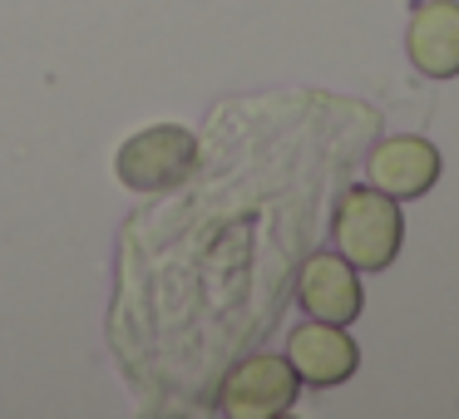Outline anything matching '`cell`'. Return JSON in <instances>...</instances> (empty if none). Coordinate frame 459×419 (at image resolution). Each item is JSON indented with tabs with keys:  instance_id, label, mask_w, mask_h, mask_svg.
Returning a JSON list of instances; mask_svg holds the SVG:
<instances>
[{
	"instance_id": "cell-1",
	"label": "cell",
	"mask_w": 459,
	"mask_h": 419,
	"mask_svg": "<svg viewBox=\"0 0 459 419\" xmlns=\"http://www.w3.org/2000/svg\"><path fill=\"white\" fill-rule=\"evenodd\" d=\"M331 237L356 271H385L405 247V212L380 188L356 183L341 192L336 212H331Z\"/></svg>"
},
{
	"instance_id": "cell-2",
	"label": "cell",
	"mask_w": 459,
	"mask_h": 419,
	"mask_svg": "<svg viewBox=\"0 0 459 419\" xmlns=\"http://www.w3.org/2000/svg\"><path fill=\"white\" fill-rule=\"evenodd\" d=\"M198 168V139L178 124H153L134 133L114 158V173L129 192H169Z\"/></svg>"
},
{
	"instance_id": "cell-3",
	"label": "cell",
	"mask_w": 459,
	"mask_h": 419,
	"mask_svg": "<svg viewBox=\"0 0 459 419\" xmlns=\"http://www.w3.org/2000/svg\"><path fill=\"white\" fill-rule=\"evenodd\" d=\"M301 399V380L287 365V355H247L228 370L218 389L222 415L232 419H281Z\"/></svg>"
},
{
	"instance_id": "cell-4",
	"label": "cell",
	"mask_w": 459,
	"mask_h": 419,
	"mask_svg": "<svg viewBox=\"0 0 459 419\" xmlns=\"http://www.w3.org/2000/svg\"><path fill=\"white\" fill-rule=\"evenodd\" d=\"M439 173H445V158H439V149L429 139H420V133L380 139L376 149H370V158H366V183L380 188L385 198H395V202L425 198V192L439 183Z\"/></svg>"
},
{
	"instance_id": "cell-5",
	"label": "cell",
	"mask_w": 459,
	"mask_h": 419,
	"mask_svg": "<svg viewBox=\"0 0 459 419\" xmlns=\"http://www.w3.org/2000/svg\"><path fill=\"white\" fill-rule=\"evenodd\" d=\"M297 301L311 321H331V326H356L366 311V286L360 271L351 267L341 252H316L301 261L297 277Z\"/></svg>"
},
{
	"instance_id": "cell-6",
	"label": "cell",
	"mask_w": 459,
	"mask_h": 419,
	"mask_svg": "<svg viewBox=\"0 0 459 419\" xmlns=\"http://www.w3.org/2000/svg\"><path fill=\"white\" fill-rule=\"evenodd\" d=\"M281 355L297 370L301 385H311V389H336L360 370V346L346 336V326H331V321H307V326H297Z\"/></svg>"
},
{
	"instance_id": "cell-7",
	"label": "cell",
	"mask_w": 459,
	"mask_h": 419,
	"mask_svg": "<svg viewBox=\"0 0 459 419\" xmlns=\"http://www.w3.org/2000/svg\"><path fill=\"white\" fill-rule=\"evenodd\" d=\"M405 55L425 80H459V0H415Z\"/></svg>"
}]
</instances>
